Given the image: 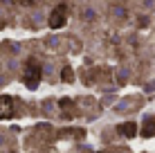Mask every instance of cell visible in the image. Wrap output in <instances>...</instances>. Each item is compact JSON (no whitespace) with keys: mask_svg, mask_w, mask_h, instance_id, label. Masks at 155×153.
<instances>
[{"mask_svg":"<svg viewBox=\"0 0 155 153\" xmlns=\"http://www.w3.org/2000/svg\"><path fill=\"white\" fill-rule=\"evenodd\" d=\"M61 77H63V81H68V83H72V81H74V75H72V68H63V72H61Z\"/></svg>","mask_w":155,"mask_h":153,"instance_id":"8992f818","label":"cell"},{"mask_svg":"<svg viewBox=\"0 0 155 153\" xmlns=\"http://www.w3.org/2000/svg\"><path fill=\"white\" fill-rule=\"evenodd\" d=\"M41 81V65L36 61H29L27 70H25V83H27V88H36Z\"/></svg>","mask_w":155,"mask_h":153,"instance_id":"6da1fadb","label":"cell"},{"mask_svg":"<svg viewBox=\"0 0 155 153\" xmlns=\"http://www.w3.org/2000/svg\"><path fill=\"white\" fill-rule=\"evenodd\" d=\"M14 115V99L12 97H0V119H7Z\"/></svg>","mask_w":155,"mask_h":153,"instance_id":"3957f363","label":"cell"},{"mask_svg":"<svg viewBox=\"0 0 155 153\" xmlns=\"http://www.w3.org/2000/svg\"><path fill=\"white\" fill-rule=\"evenodd\" d=\"M65 18H68V12H65V7H63V5H58V7L54 9V12L50 14V27H52V29H58V27H63V25H65Z\"/></svg>","mask_w":155,"mask_h":153,"instance_id":"7a4b0ae2","label":"cell"},{"mask_svg":"<svg viewBox=\"0 0 155 153\" xmlns=\"http://www.w3.org/2000/svg\"><path fill=\"white\" fill-rule=\"evenodd\" d=\"M20 5H34V0H20Z\"/></svg>","mask_w":155,"mask_h":153,"instance_id":"52a82bcc","label":"cell"},{"mask_svg":"<svg viewBox=\"0 0 155 153\" xmlns=\"http://www.w3.org/2000/svg\"><path fill=\"white\" fill-rule=\"evenodd\" d=\"M119 133L124 135V138H135V135H137V124H133V122L121 124L119 126Z\"/></svg>","mask_w":155,"mask_h":153,"instance_id":"277c9868","label":"cell"},{"mask_svg":"<svg viewBox=\"0 0 155 153\" xmlns=\"http://www.w3.org/2000/svg\"><path fill=\"white\" fill-rule=\"evenodd\" d=\"M142 135H144V138H153V135H155V117H146Z\"/></svg>","mask_w":155,"mask_h":153,"instance_id":"5b68a950","label":"cell"}]
</instances>
